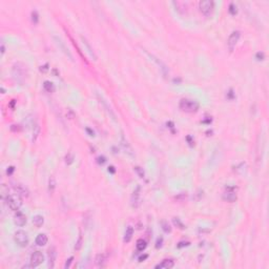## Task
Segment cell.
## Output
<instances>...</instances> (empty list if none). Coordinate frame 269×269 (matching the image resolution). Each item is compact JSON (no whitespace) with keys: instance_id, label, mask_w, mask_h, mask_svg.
I'll return each instance as SVG.
<instances>
[{"instance_id":"cell-1","label":"cell","mask_w":269,"mask_h":269,"mask_svg":"<svg viewBox=\"0 0 269 269\" xmlns=\"http://www.w3.org/2000/svg\"><path fill=\"white\" fill-rule=\"evenodd\" d=\"M4 201H5L6 205L9 206V209L14 211H18L19 208L22 205V202H21V197L16 192L15 194H8L5 197L3 198Z\"/></svg>"},{"instance_id":"cell-2","label":"cell","mask_w":269,"mask_h":269,"mask_svg":"<svg viewBox=\"0 0 269 269\" xmlns=\"http://www.w3.org/2000/svg\"><path fill=\"white\" fill-rule=\"evenodd\" d=\"M180 108L185 113H196L199 109V103L191 99H182L180 101Z\"/></svg>"},{"instance_id":"cell-3","label":"cell","mask_w":269,"mask_h":269,"mask_svg":"<svg viewBox=\"0 0 269 269\" xmlns=\"http://www.w3.org/2000/svg\"><path fill=\"white\" fill-rule=\"evenodd\" d=\"M27 66H24L22 63H17L13 67V76L18 82L22 83L27 77Z\"/></svg>"},{"instance_id":"cell-4","label":"cell","mask_w":269,"mask_h":269,"mask_svg":"<svg viewBox=\"0 0 269 269\" xmlns=\"http://www.w3.org/2000/svg\"><path fill=\"white\" fill-rule=\"evenodd\" d=\"M14 240H15L16 244L19 247H22V248L27 247L28 244V235L24 230H17L14 234Z\"/></svg>"},{"instance_id":"cell-5","label":"cell","mask_w":269,"mask_h":269,"mask_svg":"<svg viewBox=\"0 0 269 269\" xmlns=\"http://www.w3.org/2000/svg\"><path fill=\"white\" fill-rule=\"evenodd\" d=\"M54 40H55V43H56V45L59 47V49H60V51L62 52V53L65 55V56L67 57L71 61H74L73 54L71 53L70 49H68L67 45L65 44V42H64L63 40L61 39L60 37H58V36H54Z\"/></svg>"},{"instance_id":"cell-6","label":"cell","mask_w":269,"mask_h":269,"mask_svg":"<svg viewBox=\"0 0 269 269\" xmlns=\"http://www.w3.org/2000/svg\"><path fill=\"white\" fill-rule=\"evenodd\" d=\"M199 8L200 12L203 15L210 16L213 12V9H215V3H213V1H210V0H204V1H201L199 3Z\"/></svg>"},{"instance_id":"cell-7","label":"cell","mask_w":269,"mask_h":269,"mask_svg":"<svg viewBox=\"0 0 269 269\" xmlns=\"http://www.w3.org/2000/svg\"><path fill=\"white\" fill-rule=\"evenodd\" d=\"M97 98H98V101H99V103L102 105V107L105 109V111L108 114V116L111 118V120H113V121H117V119H116V118H117V117H116V114L114 113L113 108H111V106H109V104L107 103V101H106V100L104 99L102 96H100L99 94H97Z\"/></svg>"},{"instance_id":"cell-8","label":"cell","mask_w":269,"mask_h":269,"mask_svg":"<svg viewBox=\"0 0 269 269\" xmlns=\"http://www.w3.org/2000/svg\"><path fill=\"white\" fill-rule=\"evenodd\" d=\"M240 37H241V32L240 31H234L232 32L231 34L229 35L227 40V45H228V49H229L230 52H232L234 49L235 45H237L238 41H239Z\"/></svg>"},{"instance_id":"cell-9","label":"cell","mask_w":269,"mask_h":269,"mask_svg":"<svg viewBox=\"0 0 269 269\" xmlns=\"http://www.w3.org/2000/svg\"><path fill=\"white\" fill-rule=\"evenodd\" d=\"M140 204H141V188L138 186L134 190L132 198H130V205H132L133 208H138Z\"/></svg>"},{"instance_id":"cell-10","label":"cell","mask_w":269,"mask_h":269,"mask_svg":"<svg viewBox=\"0 0 269 269\" xmlns=\"http://www.w3.org/2000/svg\"><path fill=\"white\" fill-rule=\"evenodd\" d=\"M146 54L148 55V56L151 57V59H153V60L154 61V62H156L157 64H158V66H159V68H160V71H161L162 75H163V77L167 78V76L169 75V70H168L167 65H166L165 63H163V62H162V61L160 60V59H158L156 56H154V55H151V54H149V53H146Z\"/></svg>"},{"instance_id":"cell-11","label":"cell","mask_w":269,"mask_h":269,"mask_svg":"<svg viewBox=\"0 0 269 269\" xmlns=\"http://www.w3.org/2000/svg\"><path fill=\"white\" fill-rule=\"evenodd\" d=\"M44 261V256L43 254L40 251H36L32 254L31 256V267H37V266L41 265Z\"/></svg>"},{"instance_id":"cell-12","label":"cell","mask_w":269,"mask_h":269,"mask_svg":"<svg viewBox=\"0 0 269 269\" xmlns=\"http://www.w3.org/2000/svg\"><path fill=\"white\" fill-rule=\"evenodd\" d=\"M81 41H82L83 47H84V49L86 51V53L89 54V56L93 59V60L96 61L97 60V55H96V53H95L94 49L92 47V45L89 44V40H87L86 38H84V37H81Z\"/></svg>"},{"instance_id":"cell-13","label":"cell","mask_w":269,"mask_h":269,"mask_svg":"<svg viewBox=\"0 0 269 269\" xmlns=\"http://www.w3.org/2000/svg\"><path fill=\"white\" fill-rule=\"evenodd\" d=\"M47 256H49V267L53 269L55 267V261H56V256H57V251L54 246H52L51 248L49 249Z\"/></svg>"},{"instance_id":"cell-14","label":"cell","mask_w":269,"mask_h":269,"mask_svg":"<svg viewBox=\"0 0 269 269\" xmlns=\"http://www.w3.org/2000/svg\"><path fill=\"white\" fill-rule=\"evenodd\" d=\"M222 198L226 202L233 203V202L237 201V194H235V191H233V190H231V189H227L224 194H223Z\"/></svg>"},{"instance_id":"cell-15","label":"cell","mask_w":269,"mask_h":269,"mask_svg":"<svg viewBox=\"0 0 269 269\" xmlns=\"http://www.w3.org/2000/svg\"><path fill=\"white\" fill-rule=\"evenodd\" d=\"M121 145H122L123 149H124V151L128 154V156H130V157H135L134 149H133V147L130 146V144L128 143L127 140H126L125 138L123 137V136H122V138H121Z\"/></svg>"},{"instance_id":"cell-16","label":"cell","mask_w":269,"mask_h":269,"mask_svg":"<svg viewBox=\"0 0 269 269\" xmlns=\"http://www.w3.org/2000/svg\"><path fill=\"white\" fill-rule=\"evenodd\" d=\"M14 222H15V224L19 226V227H22V226L27 224V216L23 215L22 213H19L18 211L15 215V216H14Z\"/></svg>"},{"instance_id":"cell-17","label":"cell","mask_w":269,"mask_h":269,"mask_svg":"<svg viewBox=\"0 0 269 269\" xmlns=\"http://www.w3.org/2000/svg\"><path fill=\"white\" fill-rule=\"evenodd\" d=\"M173 266H175V262L169 259V260L162 261L160 264H158V265L156 266V268L157 269H170L173 268Z\"/></svg>"},{"instance_id":"cell-18","label":"cell","mask_w":269,"mask_h":269,"mask_svg":"<svg viewBox=\"0 0 269 269\" xmlns=\"http://www.w3.org/2000/svg\"><path fill=\"white\" fill-rule=\"evenodd\" d=\"M47 241H49V239L45 233H39L36 238V244L38 246H44L47 244Z\"/></svg>"},{"instance_id":"cell-19","label":"cell","mask_w":269,"mask_h":269,"mask_svg":"<svg viewBox=\"0 0 269 269\" xmlns=\"http://www.w3.org/2000/svg\"><path fill=\"white\" fill-rule=\"evenodd\" d=\"M95 263H96V265L98 266V267H104V266H105V263H106L105 254H103V253L97 254L96 260H95Z\"/></svg>"},{"instance_id":"cell-20","label":"cell","mask_w":269,"mask_h":269,"mask_svg":"<svg viewBox=\"0 0 269 269\" xmlns=\"http://www.w3.org/2000/svg\"><path fill=\"white\" fill-rule=\"evenodd\" d=\"M133 235H134V228H133L132 226H128L125 230V234H124V239H123V241H124L125 243L130 242Z\"/></svg>"},{"instance_id":"cell-21","label":"cell","mask_w":269,"mask_h":269,"mask_svg":"<svg viewBox=\"0 0 269 269\" xmlns=\"http://www.w3.org/2000/svg\"><path fill=\"white\" fill-rule=\"evenodd\" d=\"M43 223H44V218L42 216L37 215V216H35L34 218H33V224L36 226L37 228L41 227V226L43 225Z\"/></svg>"},{"instance_id":"cell-22","label":"cell","mask_w":269,"mask_h":269,"mask_svg":"<svg viewBox=\"0 0 269 269\" xmlns=\"http://www.w3.org/2000/svg\"><path fill=\"white\" fill-rule=\"evenodd\" d=\"M40 130H41V129H40L39 124H38V123H35L34 127H33V137H32L33 143L37 141L38 137H39V135H40Z\"/></svg>"},{"instance_id":"cell-23","label":"cell","mask_w":269,"mask_h":269,"mask_svg":"<svg viewBox=\"0 0 269 269\" xmlns=\"http://www.w3.org/2000/svg\"><path fill=\"white\" fill-rule=\"evenodd\" d=\"M56 179H55L54 176H52L51 178L49 179V194H53V192L55 191V189H56Z\"/></svg>"},{"instance_id":"cell-24","label":"cell","mask_w":269,"mask_h":269,"mask_svg":"<svg viewBox=\"0 0 269 269\" xmlns=\"http://www.w3.org/2000/svg\"><path fill=\"white\" fill-rule=\"evenodd\" d=\"M16 192L19 194L20 197H27L28 196V191L27 188H24V187L22 186V185H17L16 186Z\"/></svg>"},{"instance_id":"cell-25","label":"cell","mask_w":269,"mask_h":269,"mask_svg":"<svg viewBox=\"0 0 269 269\" xmlns=\"http://www.w3.org/2000/svg\"><path fill=\"white\" fill-rule=\"evenodd\" d=\"M146 246H147V244H146V242H145L143 239L138 240V241H137V244H136V248H137V250H138V251H140V252H142L143 250H145Z\"/></svg>"},{"instance_id":"cell-26","label":"cell","mask_w":269,"mask_h":269,"mask_svg":"<svg viewBox=\"0 0 269 269\" xmlns=\"http://www.w3.org/2000/svg\"><path fill=\"white\" fill-rule=\"evenodd\" d=\"M43 89L44 90H46L47 93H53L55 90V85L52 82H49V81H44Z\"/></svg>"},{"instance_id":"cell-27","label":"cell","mask_w":269,"mask_h":269,"mask_svg":"<svg viewBox=\"0 0 269 269\" xmlns=\"http://www.w3.org/2000/svg\"><path fill=\"white\" fill-rule=\"evenodd\" d=\"M74 160H75V157H74V154L72 153H67V154L65 156V158H64V161H65L66 165H71V164H73Z\"/></svg>"},{"instance_id":"cell-28","label":"cell","mask_w":269,"mask_h":269,"mask_svg":"<svg viewBox=\"0 0 269 269\" xmlns=\"http://www.w3.org/2000/svg\"><path fill=\"white\" fill-rule=\"evenodd\" d=\"M82 243H83V238H82V234H79V238H78V241L76 242V245H75V249L76 250H80L81 247H82Z\"/></svg>"},{"instance_id":"cell-29","label":"cell","mask_w":269,"mask_h":269,"mask_svg":"<svg viewBox=\"0 0 269 269\" xmlns=\"http://www.w3.org/2000/svg\"><path fill=\"white\" fill-rule=\"evenodd\" d=\"M135 171L138 173V176H139L141 179H144V178H145V173H144L143 168H141L140 166H136V167H135Z\"/></svg>"},{"instance_id":"cell-30","label":"cell","mask_w":269,"mask_h":269,"mask_svg":"<svg viewBox=\"0 0 269 269\" xmlns=\"http://www.w3.org/2000/svg\"><path fill=\"white\" fill-rule=\"evenodd\" d=\"M161 225H162V229L164 230V232L168 233V232L171 231V228H170V226H169V224H168L167 222H165V221H164V222H162Z\"/></svg>"},{"instance_id":"cell-31","label":"cell","mask_w":269,"mask_h":269,"mask_svg":"<svg viewBox=\"0 0 269 269\" xmlns=\"http://www.w3.org/2000/svg\"><path fill=\"white\" fill-rule=\"evenodd\" d=\"M32 21L37 24L38 21H39V15H38V12L37 11H33L32 12Z\"/></svg>"},{"instance_id":"cell-32","label":"cell","mask_w":269,"mask_h":269,"mask_svg":"<svg viewBox=\"0 0 269 269\" xmlns=\"http://www.w3.org/2000/svg\"><path fill=\"white\" fill-rule=\"evenodd\" d=\"M228 11H229V13L231 14V15H235V14H237V12H238L237 5H235L234 3H230L229 8H228Z\"/></svg>"},{"instance_id":"cell-33","label":"cell","mask_w":269,"mask_h":269,"mask_svg":"<svg viewBox=\"0 0 269 269\" xmlns=\"http://www.w3.org/2000/svg\"><path fill=\"white\" fill-rule=\"evenodd\" d=\"M173 223H175V225L179 226V228H181V229H184V228H185L184 224H183V223L181 222V221H180V219H178V218H175V219H173Z\"/></svg>"},{"instance_id":"cell-34","label":"cell","mask_w":269,"mask_h":269,"mask_svg":"<svg viewBox=\"0 0 269 269\" xmlns=\"http://www.w3.org/2000/svg\"><path fill=\"white\" fill-rule=\"evenodd\" d=\"M73 260H74L73 256H71V258L68 259V260H66V263H65V265H64V268H65V269L70 268V266H71V264H72Z\"/></svg>"},{"instance_id":"cell-35","label":"cell","mask_w":269,"mask_h":269,"mask_svg":"<svg viewBox=\"0 0 269 269\" xmlns=\"http://www.w3.org/2000/svg\"><path fill=\"white\" fill-rule=\"evenodd\" d=\"M49 71V64H44L43 66H40V72L46 73Z\"/></svg>"},{"instance_id":"cell-36","label":"cell","mask_w":269,"mask_h":269,"mask_svg":"<svg viewBox=\"0 0 269 269\" xmlns=\"http://www.w3.org/2000/svg\"><path fill=\"white\" fill-rule=\"evenodd\" d=\"M97 161H98L99 164H104L106 162V158H105V157H103V156H101V157H99Z\"/></svg>"},{"instance_id":"cell-37","label":"cell","mask_w":269,"mask_h":269,"mask_svg":"<svg viewBox=\"0 0 269 269\" xmlns=\"http://www.w3.org/2000/svg\"><path fill=\"white\" fill-rule=\"evenodd\" d=\"M256 58H258V60H259V61L264 60V53H260V52H259V53L256 55Z\"/></svg>"},{"instance_id":"cell-38","label":"cell","mask_w":269,"mask_h":269,"mask_svg":"<svg viewBox=\"0 0 269 269\" xmlns=\"http://www.w3.org/2000/svg\"><path fill=\"white\" fill-rule=\"evenodd\" d=\"M189 245V243L188 242H180L179 243V245H178V247H179V248H181V247H183V246H188Z\"/></svg>"},{"instance_id":"cell-39","label":"cell","mask_w":269,"mask_h":269,"mask_svg":"<svg viewBox=\"0 0 269 269\" xmlns=\"http://www.w3.org/2000/svg\"><path fill=\"white\" fill-rule=\"evenodd\" d=\"M162 242H163V240L162 239H159L158 240V242H157V248H159V247H161L162 246Z\"/></svg>"},{"instance_id":"cell-40","label":"cell","mask_w":269,"mask_h":269,"mask_svg":"<svg viewBox=\"0 0 269 269\" xmlns=\"http://www.w3.org/2000/svg\"><path fill=\"white\" fill-rule=\"evenodd\" d=\"M14 169H15V168H14L13 166H12V167H9V169L8 168V170H6V173H8V175H11V173L14 171Z\"/></svg>"},{"instance_id":"cell-41","label":"cell","mask_w":269,"mask_h":269,"mask_svg":"<svg viewBox=\"0 0 269 269\" xmlns=\"http://www.w3.org/2000/svg\"><path fill=\"white\" fill-rule=\"evenodd\" d=\"M108 171H111V173H115V167L114 166H111V167H108Z\"/></svg>"},{"instance_id":"cell-42","label":"cell","mask_w":269,"mask_h":269,"mask_svg":"<svg viewBox=\"0 0 269 269\" xmlns=\"http://www.w3.org/2000/svg\"><path fill=\"white\" fill-rule=\"evenodd\" d=\"M147 256H147V254H145L144 256H140V258H139V261H140V262H142L143 260H145V259H147Z\"/></svg>"},{"instance_id":"cell-43","label":"cell","mask_w":269,"mask_h":269,"mask_svg":"<svg viewBox=\"0 0 269 269\" xmlns=\"http://www.w3.org/2000/svg\"><path fill=\"white\" fill-rule=\"evenodd\" d=\"M4 52H5V49H4V45H3V44H1V54L3 55V54H4Z\"/></svg>"}]
</instances>
